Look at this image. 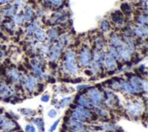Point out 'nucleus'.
Returning a JSON list of instances; mask_svg holds the SVG:
<instances>
[{
  "mask_svg": "<svg viewBox=\"0 0 148 132\" xmlns=\"http://www.w3.org/2000/svg\"><path fill=\"white\" fill-rule=\"evenodd\" d=\"M19 112L22 115H24V116H27V117H30L34 113H35L34 110H29V108H21V110H19Z\"/></svg>",
  "mask_w": 148,
  "mask_h": 132,
  "instance_id": "27",
  "label": "nucleus"
},
{
  "mask_svg": "<svg viewBox=\"0 0 148 132\" xmlns=\"http://www.w3.org/2000/svg\"><path fill=\"white\" fill-rule=\"evenodd\" d=\"M111 43L112 45V47H119V46L123 45L122 39L119 37L116 34H112L111 36Z\"/></svg>",
  "mask_w": 148,
  "mask_h": 132,
  "instance_id": "15",
  "label": "nucleus"
},
{
  "mask_svg": "<svg viewBox=\"0 0 148 132\" xmlns=\"http://www.w3.org/2000/svg\"><path fill=\"white\" fill-rule=\"evenodd\" d=\"M77 103H78L79 105H81V107H82V108H92V103L85 99V97H83V96H79L78 97V99H77Z\"/></svg>",
  "mask_w": 148,
  "mask_h": 132,
  "instance_id": "13",
  "label": "nucleus"
},
{
  "mask_svg": "<svg viewBox=\"0 0 148 132\" xmlns=\"http://www.w3.org/2000/svg\"><path fill=\"white\" fill-rule=\"evenodd\" d=\"M49 99H50L49 95H44V96L41 97V101L42 102H49Z\"/></svg>",
  "mask_w": 148,
  "mask_h": 132,
  "instance_id": "41",
  "label": "nucleus"
},
{
  "mask_svg": "<svg viewBox=\"0 0 148 132\" xmlns=\"http://www.w3.org/2000/svg\"><path fill=\"white\" fill-rule=\"evenodd\" d=\"M110 28H111V26L109 24V22L108 21H102L101 23V29L103 31V32H108L110 30Z\"/></svg>",
  "mask_w": 148,
  "mask_h": 132,
  "instance_id": "28",
  "label": "nucleus"
},
{
  "mask_svg": "<svg viewBox=\"0 0 148 132\" xmlns=\"http://www.w3.org/2000/svg\"><path fill=\"white\" fill-rule=\"evenodd\" d=\"M137 22L142 26H144V25L146 26V24H147V16H145H145L144 15L139 16L138 18H137Z\"/></svg>",
  "mask_w": 148,
  "mask_h": 132,
  "instance_id": "30",
  "label": "nucleus"
},
{
  "mask_svg": "<svg viewBox=\"0 0 148 132\" xmlns=\"http://www.w3.org/2000/svg\"><path fill=\"white\" fill-rule=\"evenodd\" d=\"M60 121V119H57L56 121H55V122L53 123V125L51 126V128H50V131H51V132H52V131H54V130H55V129H57V127H58V125H59Z\"/></svg>",
  "mask_w": 148,
  "mask_h": 132,
  "instance_id": "40",
  "label": "nucleus"
},
{
  "mask_svg": "<svg viewBox=\"0 0 148 132\" xmlns=\"http://www.w3.org/2000/svg\"><path fill=\"white\" fill-rule=\"evenodd\" d=\"M134 33L135 34L136 36H138L140 37H144V36H146L147 35V27L145 26H138V27H136L134 29Z\"/></svg>",
  "mask_w": 148,
  "mask_h": 132,
  "instance_id": "12",
  "label": "nucleus"
},
{
  "mask_svg": "<svg viewBox=\"0 0 148 132\" xmlns=\"http://www.w3.org/2000/svg\"><path fill=\"white\" fill-rule=\"evenodd\" d=\"M88 96L90 102H92V105L93 104L95 106H100L102 99H103L100 91L95 88H90L88 90Z\"/></svg>",
  "mask_w": 148,
  "mask_h": 132,
  "instance_id": "2",
  "label": "nucleus"
},
{
  "mask_svg": "<svg viewBox=\"0 0 148 132\" xmlns=\"http://www.w3.org/2000/svg\"><path fill=\"white\" fill-rule=\"evenodd\" d=\"M103 41H102V39L101 38V37H99V38H97L96 39V46H97V48L100 49V48H101L102 47H103Z\"/></svg>",
  "mask_w": 148,
  "mask_h": 132,
  "instance_id": "39",
  "label": "nucleus"
},
{
  "mask_svg": "<svg viewBox=\"0 0 148 132\" xmlns=\"http://www.w3.org/2000/svg\"><path fill=\"white\" fill-rule=\"evenodd\" d=\"M121 9L122 11L124 13V14H126V15H129L131 13V7H130V5L128 3H123L121 5Z\"/></svg>",
  "mask_w": 148,
  "mask_h": 132,
  "instance_id": "26",
  "label": "nucleus"
},
{
  "mask_svg": "<svg viewBox=\"0 0 148 132\" xmlns=\"http://www.w3.org/2000/svg\"><path fill=\"white\" fill-rule=\"evenodd\" d=\"M131 85L135 90V92H138L140 90H146L147 88V84L145 80H142L137 77H134L131 79Z\"/></svg>",
  "mask_w": 148,
  "mask_h": 132,
  "instance_id": "4",
  "label": "nucleus"
},
{
  "mask_svg": "<svg viewBox=\"0 0 148 132\" xmlns=\"http://www.w3.org/2000/svg\"><path fill=\"white\" fill-rule=\"evenodd\" d=\"M8 76L15 83H18V82H19L20 80H21L20 73L18 70H16V68H10L9 71L8 72Z\"/></svg>",
  "mask_w": 148,
  "mask_h": 132,
  "instance_id": "9",
  "label": "nucleus"
},
{
  "mask_svg": "<svg viewBox=\"0 0 148 132\" xmlns=\"http://www.w3.org/2000/svg\"><path fill=\"white\" fill-rule=\"evenodd\" d=\"M116 57L113 56L112 55H111L110 53H108L105 57H104V66L107 69H114L116 67Z\"/></svg>",
  "mask_w": 148,
  "mask_h": 132,
  "instance_id": "6",
  "label": "nucleus"
},
{
  "mask_svg": "<svg viewBox=\"0 0 148 132\" xmlns=\"http://www.w3.org/2000/svg\"><path fill=\"white\" fill-rule=\"evenodd\" d=\"M0 82H1V79H0Z\"/></svg>",
  "mask_w": 148,
  "mask_h": 132,
  "instance_id": "48",
  "label": "nucleus"
},
{
  "mask_svg": "<svg viewBox=\"0 0 148 132\" xmlns=\"http://www.w3.org/2000/svg\"><path fill=\"white\" fill-rule=\"evenodd\" d=\"M112 21L114 23H116V24H122L123 23L122 15L119 14V15H114V16H112Z\"/></svg>",
  "mask_w": 148,
  "mask_h": 132,
  "instance_id": "31",
  "label": "nucleus"
},
{
  "mask_svg": "<svg viewBox=\"0 0 148 132\" xmlns=\"http://www.w3.org/2000/svg\"><path fill=\"white\" fill-rule=\"evenodd\" d=\"M13 21L16 25H21L24 23V16L20 14H16L13 16Z\"/></svg>",
  "mask_w": 148,
  "mask_h": 132,
  "instance_id": "24",
  "label": "nucleus"
},
{
  "mask_svg": "<svg viewBox=\"0 0 148 132\" xmlns=\"http://www.w3.org/2000/svg\"><path fill=\"white\" fill-rule=\"evenodd\" d=\"M16 124L14 121H11V120L8 119L2 120V122L0 123V128L5 131H9L11 129H13L14 128H16Z\"/></svg>",
  "mask_w": 148,
  "mask_h": 132,
  "instance_id": "11",
  "label": "nucleus"
},
{
  "mask_svg": "<svg viewBox=\"0 0 148 132\" xmlns=\"http://www.w3.org/2000/svg\"><path fill=\"white\" fill-rule=\"evenodd\" d=\"M25 88L28 90V91H32L35 89L36 86H37V79L33 77H27L25 80Z\"/></svg>",
  "mask_w": 148,
  "mask_h": 132,
  "instance_id": "10",
  "label": "nucleus"
},
{
  "mask_svg": "<svg viewBox=\"0 0 148 132\" xmlns=\"http://www.w3.org/2000/svg\"><path fill=\"white\" fill-rule=\"evenodd\" d=\"M2 20H3V16L0 14V21H2Z\"/></svg>",
  "mask_w": 148,
  "mask_h": 132,
  "instance_id": "45",
  "label": "nucleus"
},
{
  "mask_svg": "<svg viewBox=\"0 0 148 132\" xmlns=\"http://www.w3.org/2000/svg\"><path fill=\"white\" fill-rule=\"evenodd\" d=\"M79 61H81V64L83 67H87L92 62V53H90V50L89 48H84L81 55H79Z\"/></svg>",
  "mask_w": 148,
  "mask_h": 132,
  "instance_id": "3",
  "label": "nucleus"
},
{
  "mask_svg": "<svg viewBox=\"0 0 148 132\" xmlns=\"http://www.w3.org/2000/svg\"><path fill=\"white\" fill-rule=\"evenodd\" d=\"M120 86L121 87L126 91L127 93H129V94H134L135 93V90L134 89V88L132 87V85L131 84H129L128 82H122L121 84H120Z\"/></svg>",
  "mask_w": 148,
  "mask_h": 132,
  "instance_id": "18",
  "label": "nucleus"
},
{
  "mask_svg": "<svg viewBox=\"0 0 148 132\" xmlns=\"http://www.w3.org/2000/svg\"><path fill=\"white\" fill-rule=\"evenodd\" d=\"M34 33H35L36 38L38 40V41H44V40L46 39V35H45V32L42 29H40V28H37Z\"/></svg>",
  "mask_w": 148,
  "mask_h": 132,
  "instance_id": "22",
  "label": "nucleus"
},
{
  "mask_svg": "<svg viewBox=\"0 0 148 132\" xmlns=\"http://www.w3.org/2000/svg\"><path fill=\"white\" fill-rule=\"evenodd\" d=\"M48 1L52 4L53 5H55V7H59V5H60L62 4V1H63V0H48Z\"/></svg>",
  "mask_w": 148,
  "mask_h": 132,
  "instance_id": "37",
  "label": "nucleus"
},
{
  "mask_svg": "<svg viewBox=\"0 0 148 132\" xmlns=\"http://www.w3.org/2000/svg\"><path fill=\"white\" fill-rule=\"evenodd\" d=\"M103 129H107V130H115L116 129H118V127L116 125H113V124H107V123H105V124H103Z\"/></svg>",
  "mask_w": 148,
  "mask_h": 132,
  "instance_id": "32",
  "label": "nucleus"
},
{
  "mask_svg": "<svg viewBox=\"0 0 148 132\" xmlns=\"http://www.w3.org/2000/svg\"><path fill=\"white\" fill-rule=\"evenodd\" d=\"M127 110L128 112L134 117L139 116L140 113L143 110V107L139 103H128L127 104Z\"/></svg>",
  "mask_w": 148,
  "mask_h": 132,
  "instance_id": "5",
  "label": "nucleus"
},
{
  "mask_svg": "<svg viewBox=\"0 0 148 132\" xmlns=\"http://www.w3.org/2000/svg\"><path fill=\"white\" fill-rule=\"evenodd\" d=\"M57 111L55 110H50L49 112H48V117L49 118H56L57 117Z\"/></svg>",
  "mask_w": 148,
  "mask_h": 132,
  "instance_id": "35",
  "label": "nucleus"
},
{
  "mask_svg": "<svg viewBox=\"0 0 148 132\" xmlns=\"http://www.w3.org/2000/svg\"><path fill=\"white\" fill-rule=\"evenodd\" d=\"M61 48L59 47L58 45H54L52 48H51V49L49 51V57L50 59L52 61H56L59 59V57L60 56V52H61Z\"/></svg>",
  "mask_w": 148,
  "mask_h": 132,
  "instance_id": "7",
  "label": "nucleus"
},
{
  "mask_svg": "<svg viewBox=\"0 0 148 132\" xmlns=\"http://www.w3.org/2000/svg\"><path fill=\"white\" fill-rule=\"evenodd\" d=\"M75 111L78 112L79 114L82 115L85 118H90L92 117V113H90L89 110H87L86 108H84L82 107H76L75 108Z\"/></svg>",
  "mask_w": 148,
  "mask_h": 132,
  "instance_id": "16",
  "label": "nucleus"
},
{
  "mask_svg": "<svg viewBox=\"0 0 148 132\" xmlns=\"http://www.w3.org/2000/svg\"><path fill=\"white\" fill-rule=\"evenodd\" d=\"M48 36L50 39V41H52V40H55L57 38H59V32L57 29H50L48 31Z\"/></svg>",
  "mask_w": 148,
  "mask_h": 132,
  "instance_id": "23",
  "label": "nucleus"
},
{
  "mask_svg": "<svg viewBox=\"0 0 148 132\" xmlns=\"http://www.w3.org/2000/svg\"><path fill=\"white\" fill-rule=\"evenodd\" d=\"M25 130H26V132H36V129H35V128H34V126H32L30 124H27L26 126Z\"/></svg>",
  "mask_w": 148,
  "mask_h": 132,
  "instance_id": "36",
  "label": "nucleus"
},
{
  "mask_svg": "<svg viewBox=\"0 0 148 132\" xmlns=\"http://www.w3.org/2000/svg\"><path fill=\"white\" fill-rule=\"evenodd\" d=\"M85 73H86L87 75H92V71H88V70H85Z\"/></svg>",
  "mask_w": 148,
  "mask_h": 132,
  "instance_id": "44",
  "label": "nucleus"
},
{
  "mask_svg": "<svg viewBox=\"0 0 148 132\" xmlns=\"http://www.w3.org/2000/svg\"><path fill=\"white\" fill-rule=\"evenodd\" d=\"M33 122L35 125H37L39 132H45V126H44V121L42 118H35V119H33Z\"/></svg>",
  "mask_w": 148,
  "mask_h": 132,
  "instance_id": "19",
  "label": "nucleus"
},
{
  "mask_svg": "<svg viewBox=\"0 0 148 132\" xmlns=\"http://www.w3.org/2000/svg\"><path fill=\"white\" fill-rule=\"evenodd\" d=\"M2 120H3V117H2V116H0V123L2 122Z\"/></svg>",
  "mask_w": 148,
  "mask_h": 132,
  "instance_id": "46",
  "label": "nucleus"
},
{
  "mask_svg": "<svg viewBox=\"0 0 148 132\" xmlns=\"http://www.w3.org/2000/svg\"><path fill=\"white\" fill-rule=\"evenodd\" d=\"M38 23L37 21L31 23V24L27 27L26 33L27 34V35H32V34H34L35 30L38 28Z\"/></svg>",
  "mask_w": 148,
  "mask_h": 132,
  "instance_id": "20",
  "label": "nucleus"
},
{
  "mask_svg": "<svg viewBox=\"0 0 148 132\" xmlns=\"http://www.w3.org/2000/svg\"><path fill=\"white\" fill-rule=\"evenodd\" d=\"M88 86H85V85H82V86H79V87L77 88V89L78 90H82V89H83L84 88H87Z\"/></svg>",
  "mask_w": 148,
  "mask_h": 132,
  "instance_id": "42",
  "label": "nucleus"
},
{
  "mask_svg": "<svg viewBox=\"0 0 148 132\" xmlns=\"http://www.w3.org/2000/svg\"><path fill=\"white\" fill-rule=\"evenodd\" d=\"M64 68L68 73L72 74V75L77 74L78 72L76 55L71 50H68L66 53L65 61H64Z\"/></svg>",
  "mask_w": 148,
  "mask_h": 132,
  "instance_id": "1",
  "label": "nucleus"
},
{
  "mask_svg": "<svg viewBox=\"0 0 148 132\" xmlns=\"http://www.w3.org/2000/svg\"><path fill=\"white\" fill-rule=\"evenodd\" d=\"M25 4H26L25 0H14V5L16 7H24Z\"/></svg>",
  "mask_w": 148,
  "mask_h": 132,
  "instance_id": "34",
  "label": "nucleus"
},
{
  "mask_svg": "<svg viewBox=\"0 0 148 132\" xmlns=\"http://www.w3.org/2000/svg\"><path fill=\"white\" fill-rule=\"evenodd\" d=\"M1 32H2V28L0 27V34H1Z\"/></svg>",
  "mask_w": 148,
  "mask_h": 132,
  "instance_id": "47",
  "label": "nucleus"
},
{
  "mask_svg": "<svg viewBox=\"0 0 148 132\" xmlns=\"http://www.w3.org/2000/svg\"><path fill=\"white\" fill-rule=\"evenodd\" d=\"M16 10H18V8H16V5H12V7H10L7 8L5 10H4L3 15L5 16H12L16 15Z\"/></svg>",
  "mask_w": 148,
  "mask_h": 132,
  "instance_id": "21",
  "label": "nucleus"
},
{
  "mask_svg": "<svg viewBox=\"0 0 148 132\" xmlns=\"http://www.w3.org/2000/svg\"><path fill=\"white\" fill-rule=\"evenodd\" d=\"M72 118L73 119H75V120H77V121H79V122H84V121H86V118H85V117H83L82 115H81V114H79L78 112H73L72 113Z\"/></svg>",
  "mask_w": 148,
  "mask_h": 132,
  "instance_id": "25",
  "label": "nucleus"
},
{
  "mask_svg": "<svg viewBox=\"0 0 148 132\" xmlns=\"http://www.w3.org/2000/svg\"><path fill=\"white\" fill-rule=\"evenodd\" d=\"M34 16V11L31 7H25V14H24V21H29L32 19Z\"/></svg>",
  "mask_w": 148,
  "mask_h": 132,
  "instance_id": "14",
  "label": "nucleus"
},
{
  "mask_svg": "<svg viewBox=\"0 0 148 132\" xmlns=\"http://www.w3.org/2000/svg\"><path fill=\"white\" fill-rule=\"evenodd\" d=\"M103 59H104V56H103V54H102V52L100 49L94 50V52H93V60H94V62L100 63L101 60H103Z\"/></svg>",
  "mask_w": 148,
  "mask_h": 132,
  "instance_id": "17",
  "label": "nucleus"
},
{
  "mask_svg": "<svg viewBox=\"0 0 148 132\" xmlns=\"http://www.w3.org/2000/svg\"><path fill=\"white\" fill-rule=\"evenodd\" d=\"M4 25H5V27L7 28L8 30H13L15 28V23L14 22H5Z\"/></svg>",
  "mask_w": 148,
  "mask_h": 132,
  "instance_id": "33",
  "label": "nucleus"
},
{
  "mask_svg": "<svg viewBox=\"0 0 148 132\" xmlns=\"http://www.w3.org/2000/svg\"><path fill=\"white\" fill-rule=\"evenodd\" d=\"M71 97H64L63 99H62L60 102V108H65L66 106H68L71 102Z\"/></svg>",
  "mask_w": 148,
  "mask_h": 132,
  "instance_id": "29",
  "label": "nucleus"
},
{
  "mask_svg": "<svg viewBox=\"0 0 148 132\" xmlns=\"http://www.w3.org/2000/svg\"><path fill=\"white\" fill-rule=\"evenodd\" d=\"M14 93V89L13 88L8 87V85H1L0 86V97H9Z\"/></svg>",
  "mask_w": 148,
  "mask_h": 132,
  "instance_id": "8",
  "label": "nucleus"
},
{
  "mask_svg": "<svg viewBox=\"0 0 148 132\" xmlns=\"http://www.w3.org/2000/svg\"><path fill=\"white\" fill-rule=\"evenodd\" d=\"M10 1V0H0V5H3V4H7Z\"/></svg>",
  "mask_w": 148,
  "mask_h": 132,
  "instance_id": "43",
  "label": "nucleus"
},
{
  "mask_svg": "<svg viewBox=\"0 0 148 132\" xmlns=\"http://www.w3.org/2000/svg\"><path fill=\"white\" fill-rule=\"evenodd\" d=\"M96 112H97L99 114V116H101V117H105V116H107V112L105 110H101V108H96Z\"/></svg>",
  "mask_w": 148,
  "mask_h": 132,
  "instance_id": "38",
  "label": "nucleus"
}]
</instances>
